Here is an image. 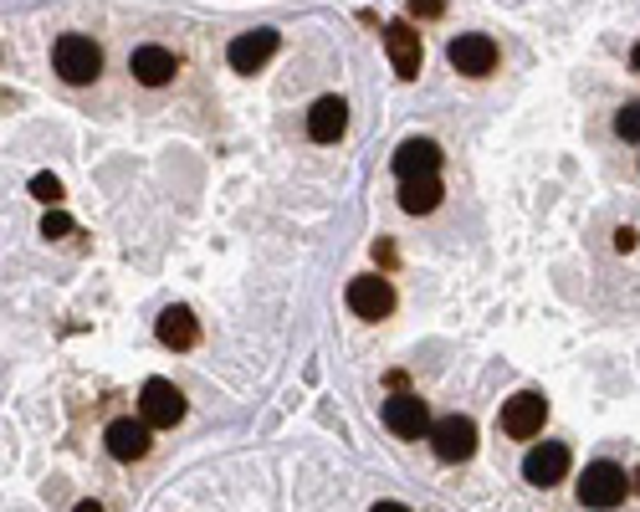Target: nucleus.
<instances>
[{
  "instance_id": "1",
  "label": "nucleus",
  "mask_w": 640,
  "mask_h": 512,
  "mask_svg": "<svg viewBox=\"0 0 640 512\" xmlns=\"http://www.w3.org/2000/svg\"><path fill=\"white\" fill-rule=\"evenodd\" d=\"M51 68H57V77L72 87H87L93 77L102 72V51L93 47V36H57V47H51Z\"/></svg>"
},
{
  "instance_id": "2",
  "label": "nucleus",
  "mask_w": 640,
  "mask_h": 512,
  "mask_svg": "<svg viewBox=\"0 0 640 512\" xmlns=\"http://www.w3.org/2000/svg\"><path fill=\"white\" fill-rule=\"evenodd\" d=\"M625 487H630V477H625L615 461H590L584 477H579V502L594 512H609L625 502Z\"/></svg>"
},
{
  "instance_id": "3",
  "label": "nucleus",
  "mask_w": 640,
  "mask_h": 512,
  "mask_svg": "<svg viewBox=\"0 0 640 512\" xmlns=\"http://www.w3.org/2000/svg\"><path fill=\"white\" fill-rule=\"evenodd\" d=\"M180 415H185V394L174 390L169 379H144V390H138V420L144 426H180Z\"/></svg>"
},
{
  "instance_id": "4",
  "label": "nucleus",
  "mask_w": 640,
  "mask_h": 512,
  "mask_svg": "<svg viewBox=\"0 0 640 512\" xmlns=\"http://www.w3.org/2000/svg\"><path fill=\"white\" fill-rule=\"evenodd\" d=\"M446 62H451L461 77H487L497 68V41L482 32H467V36H451V47H446Z\"/></svg>"
},
{
  "instance_id": "5",
  "label": "nucleus",
  "mask_w": 640,
  "mask_h": 512,
  "mask_svg": "<svg viewBox=\"0 0 640 512\" xmlns=\"http://www.w3.org/2000/svg\"><path fill=\"white\" fill-rule=\"evenodd\" d=\"M543 420H548V400L533 394V390L512 394V400L503 405V430L512 436V441H533V436L543 430Z\"/></svg>"
},
{
  "instance_id": "6",
  "label": "nucleus",
  "mask_w": 640,
  "mask_h": 512,
  "mask_svg": "<svg viewBox=\"0 0 640 512\" xmlns=\"http://www.w3.org/2000/svg\"><path fill=\"white\" fill-rule=\"evenodd\" d=\"M431 451L440 461H467L476 451V426L467 415H440L436 426H431Z\"/></svg>"
},
{
  "instance_id": "7",
  "label": "nucleus",
  "mask_w": 640,
  "mask_h": 512,
  "mask_svg": "<svg viewBox=\"0 0 640 512\" xmlns=\"http://www.w3.org/2000/svg\"><path fill=\"white\" fill-rule=\"evenodd\" d=\"M385 426L395 430V436H404V441H415V436H431V410H425L421 394H395V400H385Z\"/></svg>"
},
{
  "instance_id": "8",
  "label": "nucleus",
  "mask_w": 640,
  "mask_h": 512,
  "mask_svg": "<svg viewBox=\"0 0 640 512\" xmlns=\"http://www.w3.org/2000/svg\"><path fill=\"white\" fill-rule=\"evenodd\" d=\"M564 472H569V446H558V441H543L522 456L528 487H554V481H564Z\"/></svg>"
},
{
  "instance_id": "9",
  "label": "nucleus",
  "mask_w": 640,
  "mask_h": 512,
  "mask_svg": "<svg viewBox=\"0 0 640 512\" xmlns=\"http://www.w3.org/2000/svg\"><path fill=\"white\" fill-rule=\"evenodd\" d=\"M349 307H354L359 318H389L395 313V288H389L385 277H354L349 282Z\"/></svg>"
},
{
  "instance_id": "10",
  "label": "nucleus",
  "mask_w": 640,
  "mask_h": 512,
  "mask_svg": "<svg viewBox=\"0 0 640 512\" xmlns=\"http://www.w3.org/2000/svg\"><path fill=\"white\" fill-rule=\"evenodd\" d=\"M271 51H277V32H271V26H256V32H241L237 41H231L226 62L237 72H256L271 62Z\"/></svg>"
},
{
  "instance_id": "11",
  "label": "nucleus",
  "mask_w": 640,
  "mask_h": 512,
  "mask_svg": "<svg viewBox=\"0 0 640 512\" xmlns=\"http://www.w3.org/2000/svg\"><path fill=\"white\" fill-rule=\"evenodd\" d=\"M389 164H395V174H400V180H425V174L440 170V144H436V138H404Z\"/></svg>"
},
{
  "instance_id": "12",
  "label": "nucleus",
  "mask_w": 640,
  "mask_h": 512,
  "mask_svg": "<svg viewBox=\"0 0 640 512\" xmlns=\"http://www.w3.org/2000/svg\"><path fill=\"white\" fill-rule=\"evenodd\" d=\"M385 47H389V62H395V72L400 77H415L421 72V36H415V26L410 21H389V32H385Z\"/></svg>"
},
{
  "instance_id": "13",
  "label": "nucleus",
  "mask_w": 640,
  "mask_h": 512,
  "mask_svg": "<svg viewBox=\"0 0 640 512\" xmlns=\"http://www.w3.org/2000/svg\"><path fill=\"white\" fill-rule=\"evenodd\" d=\"M129 72H134L144 87H165V83H174L180 62H174V51H165V47H138L134 57H129Z\"/></svg>"
},
{
  "instance_id": "14",
  "label": "nucleus",
  "mask_w": 640,
  "mask_h": 512,
  "mask_svg": "<svg viewBox=\"0 0 640 512\" xmlns=\"http://www.w3.org/2000/svg\"><path fill=\"white\" fill-rule=\"evenodd\" d=\"M343 129H349V102L343 98H318L313 108H307V134L318 138V144L343 138Z\"/></svg>"
},
{
  "instance_id": "15",
  "label": "nucleus",
  "mask_w": 640,
  "mask_h": 512,
  "mask_svg": "<svg viewBox=\"0 0 640 512\" xmlns=\"http://www.w3.org/2000/svg\"><path fill=\"white\" fill-rule=\"evenodd\" d=\"M102 446H108L119 461L149 456V426H144V420H113V426H108V436H102Z\"/></svg>"
},
{
  "instance_id": "16",
  "label": "nucleus",
  "mask_w": 640,
  "mask_h": 512,
  "mask_svg": "<svg viewBox=\"0 0 640 512\" xmlns=\"http://www.w3.org/2000/svg\"><path fill=\"white\" fill-rule=\"evenodd\" d=\"M195 339H201V328H195V313H190V307L174 303L159 313V343H165V349L180 354V349H195Z\"/></svg>"
},
{
  "instance_id": "17",
  "label": "nucleus",
  "mask_w": 640,
  "mask_h": 512,
  "mask_svg": "<svg viewBox=\"0 0 640 512\" xmlns=\"http://www.w3.org/2000/svg\"><path fill=\"white\" fill-rule=\"evenodd\" d=\"M400 205L410 216H431L440 205V180L436 174H425V180H400Z\"/></svg>"
},
{
  "instance_id": "18",
  "label": "nucleus",
  "mask_w": 640,
  "mask_h": 512,
  "mask_svg": "<svg viewBox=\"0 0 640 512\" xmlns=\"http://www.w3.org/2000/svg\"><path fill=\"white\" fill-rule=\"evenodd\" d=\"M615 134H620L625 144H640V102H625L620 113H615Z\"/></svg>"
},
{
  "instance_id": "19",
  "label": "nucleus",
  "mask_w": 640,
  "mask_h": 512,
  "mask_svg": "<svg viewBox=\"0 0 640 512\" xmlns=\"http://www.w3.org/2000/svg\"><path fill=\"white\" fill-rule=\"evenodd\" d=\"M32 195H36V200H47L51 210H57V200H62V180H57V174H36V180H32Z\"/></svg>"
},
{
  "instance_id": "20",
  "label": "nucleus",
  "mask_w": 640,
  "mask_h": 512,
  "mask_svg": "<svg viewBox=\"0 0 640 512\" xmlns=\"http://www.w3.org/2000/svg\"><path fill=\"white\" fill-rule=\"evenodd\" d=\"M68 231H72L68 210H47V216H41V236H68Z\"/></svg>"
},
{
  "instance_id": "21",
  "label": "nucleus",
  "mask_w": 640,
  "mask_h": 512,
  "mask_svg": "<svg viewBox=\"0 0 640 512\" xmlns=\"http://www.w3.org/2000/svg\"><path fill=\"white\" fill-rule=\"evenodd\" d=\"M446 5L440 0H410V16H440Z\"/></svg>"
},
{
  "instance_id": "22",
  "label": "nucleus",
  "mask_w": 640,
  "mask_h": 512,
  "mask_svg": "<svg viewBox=\"0 0 640 512\" xmlns=\"http://www.w3.org/2000/svg\"><path fill=\"white\" fill-rule=\"evenodd\" d=\"M630 246H636V231H630V225H620V231H615V252H630Z\"/></svg>"
},
{
  "instance_id": "23",
  "label": "nucleus",
  "mask_w": 640,
  "mask_h": 512,
  "mask_svg": "<svg viewBox=\"0 0 640 512\" xmlns=\"http://www.w3.org/2000/svg\"><path fill=\"white\" fill-rule=\"evenodd\" d=\"M370 512H410V508H404V502H374Z\"/></svg>"
},
{
  "instance_id": "24",
  "label": "nucleus",
  "mask_w": 640,
  "mask_h": 512,
  "mask_svg": "<svg viewBox=\"0 0 640 512\" xmlns=\"http://www.w3.org/2000/svg\"><path fill=\"white\" fill-rule=\"evenodd\" d=\"M630 68L640 72V41H636V47H630Z\"/></svg>"
},
{
  "instance_id": "25",
  "label": "nucleus",
  "mask_w": 640,
  "mask_h": 512,
  "mask_svg": "<svg viewBox=\"0 0 640 512\" xmlns=\"http://www.w3.org/2000/svg\"><path fill=\"white\" fill-rule=\"evenodd\" d=\"M77 512H102V508H98V502H77Z\"/></svg>"
}]
</instances>
